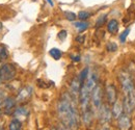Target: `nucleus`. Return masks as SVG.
Wrapping results in <instances>:
<instances>
[{"label":"nucleus","mask_w":135,"mask_h":130,"mask_svg":"<svg viewBox=\"0 0 135 130\" xmlns=\"http://www.w3.org/2000/svg\"><path fill=\"white\" fill-rule=\"evenodd\" d=\"M106 49L109 51V52H114L118 50V45L114 43V42H108L107 45H106Z\"/></svg>","instance_id":"obj_21"},{"label":"nucleus","mask_w":135,"mask_h":130,"mask_svg":"<svg viewBox=\"0 0 135 130\" xmlns=\"http://www.w3.org/2000/svg\"><path fill=\"white\" fill-rule=\"evenodd\" d=\"M0 130H4V129H3V128H2V127H0Z\"/></svg>","instance_id":"obj_32"},{"label":"nucleus","mask_w":135,"mask_h":130,"mask_svg":"<svg viewBox=\"0 0 135 130\" xmlns=\"http://www.w3.org/2000/svg\"><path fill=\"white\" fill-rule=\"evenodd\" d=\"M74 27L79 31V32H83L88 28V23L85 21H79V22H75L74 23Z\"/></svg>","instance_id":"obj_14"},{"label":"nucleus","mask_w":135,"mask_h":130,"mask_svg":"<svg viewBox=\"0 0 135 130\" xmlns=\"http://www.w3.org/2000/svg\"><path fill=\"white\" fill-rule=\"evenodd\" d=\"M51 130H58V129H57V128H52Z\"/></svg>","instance_id":"obj_31"},{"label":"nucleus","mask_w":135,"mask_h":130,"mask_svg":"<svg viewBox=\"0 0 135 130\" xmlns=\"http://www.w3.org/2000/svg\"><path fill=\"white\" fill-rule=\"evenodd\" d=\"M102 99H103V90L101 85L97 84L90 95V106L93 107L94 112H98L99 108L101 107V105L103 104Z\"/></svg>","instance_id":"obj_4"},{"label":"nucleus","mask_w":135,"mask_h":130,"mask_svg":"<svg viewBox=\"0 0 135 130\" xmlns=\"http://www.w3.org/2000/svg\"><path fill=\"white\" fill-rule=\"evenodd\" d=\"M125 113L124 110V105L120 101H117L114 104H112V108H111V114H112V118L117 119L118 120V118L122 115V114Z\"/></svg>","instance_id":"obj_11"},{"label":"nucleus","mask_w":135,"mask_h":130,"mask_svg":"<svg viewBox=\"0 0 135 130\" xmlns=\"http://www.w3.org/2000/svg\"><path fill=\"white\" fill-rule=\"evenodd\" d=\"M99 130H110V129H109V127H108L106 124H103V127H102L101 129H99Z\"/></svg>","instance_id":"obj_27"},{"label":"nucleus","mask_w":135,"mask_h":130,"mask_svg":"<svg viewBox=\"0 0 135 130\" xmlns=\"http://www.w3.org/2000/svg\"><path fill=\"white\" fill-rule=\"evenodd\" d=\"M130 28H127V29H125L123 32L120 33V35H119V41H120V43H125L126 42V40H127V36L129 35V32H130Z\"/></svg>","instance_id":"obj_20"},{"label":"nucleus","mask_w":135,"mask_h":130,"mask_svg":"<svg viewBox=\"0 0 135 130\" xmlns=\"http://www.w3.org/2000/svg\"><path fill=\"white\" fill-rule=\"evenodd\" d=\"M0 82H1V80H0Z\"/></svg>","instance_id":"obj_34"},{"label":"nucleus","mask_w":135,"mask_h":130,"mask_svg":"<svg viewBox=\"0 0 135 130\" xmlns=\"http://www.w3.org/2000/svg\"><path fill=\"white\" fill-rule=\"evenodd\" d=\"M65 16H66V18H67L68 20H70V21H74V20L77 18V16H76L74 13H72V12H66V13H65Z\"/></svg>","instance_id":"obj_22"},{"label":"nucleus","mask_w":135,"mask_h":130,"mask_svg":"<svg viewBox=\"0 0 135 130\" xmlns=\"http://www.w3.org/2000/svg\"><path fill=\"white\" fill-rule=\"evenodd\" d=\"M4 99H5V97H4V95H3L2 93H0V104H2V103H3Z\"/></svg>","instance_id":"obj_26"},{"label":"nucleus","mask_w":135,"mask_h":130,"mask_svg":"<svg viewBox=\"0 0 135 130\" xmlns=\"http://www.w3.org/2000/svg\"><path fill=\"white\" fill-rule=\"evenodd\" d=\"M106 20H107V16L106 15H102L98 18L97 22H96V27H101L103 26L105 23H106Z\"/></svg>","instance_id":"obj_19"},{"label":"nucleus","mask_w":135,"mask_h":130,"mask_svg":"<svg viewBox=\"0 0 135 130\" xmlns=\"http://www.w3.org/2000/svg\"><path fill=\"white\" fill-rule=\"evenodd\" d=\"M8 129L9 130H22V122L19 121L18 119H15V118H14V119L9 122Z\"/></svg>","instance_id":"obj_13"},{"label":"nucleus","mask_w":135,"mask_h":130,"mask_svg":"<svg viewBox=\"0 0 135 130\" xmlns=\"http://www.w3.org/2000/svg\"><path fill=\"white\" fill-rule=\"evenodd\" d=\"M17 70L13 64H3L0 67V80L9 81L16 77Z\"/></svg>","instance_id":"obj_3"},{"label":"nucleus","mask_w":135,"mask_h":130,"mask_svg":"<svg viewBox=\"0 0 135 130\" xmlns=\"http://www.w3.org/2000/svg\"><path fill=\"white\" fill-rule=\"evenodd\" d=\"M16 104H17V101H16V98H12V97H7L4 99L3 103L1 104L2 105V109H3V114H13L15 109H16Z\"/></svg>","instance_id":"obj_8"},{"label":"nucleus","mask_w":135,"mask_h":130,"mask_svg":"<svg viewBox=\"0 0 135 130\" xmlns=\"http://www.w3.org/2000/svg\"><path fill=\"white\" fill-rule=\"evenodd\" d=\"M77 17H78V19L80 21H86L90 17V14L88 12H86V11H81V12H79V14H78Z\"/></svg>","instance_id":"obj_18"},{"label":"nucleus","mask_w":135,"mask_h":130,"mask_svg":"<svg viewBox=\"0 0 135 130\" xmlns=\"http://www.w3.org/2000/svg\"><path fill=\"white\" fill-rule=\"evenodd\" d=\"M105 94H106V99H107V103L108 104H114L118 101V90L115 87V85L109 83L106 85L105 89Z\"/></svg>","instance_id":"obj_7"},{"label":"nucleus","mask_w":135,"mask_h":130,"mask_svg":"<svg viewBox=\"0 0 135 130\" xmlns=\"http://www.w3.org/2000/svg\"><path fill=\"white\" fill-rule=\"evenodd\" d=\"M83 40H84V36H82V38H81V36H78V38H77V41H78L79 43H82Z\"/></svg>","instance_id":"obj_28"},{"label":"nucleus","mask_w":135,"mask_h":130,"mask_svg":"<svg viewBox=\"0 0 135 130\" xmlns=\"http://www.w3.org/2000/svg\"><path fill=\"white\" fill-rule=\"evenodd\" d=\"M72 61L74 62H80V55H72Z\"/></svg>","instance_id":"obj_24"},{"label":"nucleus","mask_w":135,"mask_h":130,"mask_svg":"<svg viewBox=\"0 0 135 130\" xmlns=\"http://www.w3.org/2000/svg\"><path fill=\"white\" fill-rule=\"evenodd\" d=\"M88 74H89V69H88V68H84V69L79 73L78 78H79V80H80V82H81V84H83V83L85 82V80L87 79Z\"/></svg>","instance_id":"obj_16"},{"label":"nucleus","mask_w":135,"mask_h":130,"mask_svg":"<svg viewBox=\"0 0 135 130\" xmlns=\"http://www.w3.org/2000/svg\"><path fill=\"white\" fill-rule=\"evenodd\" d=\"M118 80L120 83L123 93H124V110L126 114H132L135 110V84L131 75L122 71L118 75Z\"/></svg>","instance_id":"obj_2"},{"label":"nucleus","mask_w":135,"mask_h":130,"mask_svg":"<svg viewBox=\"0 0 135 130\" xmlns=\"http://www.w3.org/2000/svg\"><path fill=\"white\" fill-rule=\"evenodd\" d=\"M46 1L48 2V4H49L50 6H53V5H54V2H53L52 0H46Z\"/></svg>","instance_id":"obj_29"},{"label":"nucleus","mask_w":135,"mask_h":130,"mask_svg":"<svg viewBox=\"0 0 135 130\" xmlns=\"http://www.w3.org/2000/svg\"><path fill=\"white\" fill-rule=\"evenodd\" d=\"M49 54H50L51 57L53 59H55V61H59L61 58V56H62V52L58 48H52L49 51Z\"/></svg>","instance_id":"obj_15"},{"label":"nucleus","mask_w":135,"mask_h":130,"mask_svg":"<svg viewBox=\"0 0 135 130\" xmlns=\"http://www.w3.org/2000/svg\"><path fill=\"white\" fill-rule=\"evenodd\" d=\"M107 30L111 34H115L118 31V22L115 19H111L107 23Z\"/></svg>","instance_id":"obj_12"},{"label":"nucleus","mask_w":135,"mask_h":130,"mask_svg":"<svg viewBox=\"0 0 135 130\" xmlns=\"http://www.w3.org/2000/svg\"><path fill=\"white\" fill-rule=\"evenodd\" d=\"M59 130H72L71 128H69V127H67L66 125H64L62 123L60 124V128H59Z\"/></svg>","instance_id":"obj_25"},{"label":"nucleus","mask_w":135,"mask_h":130,"mask_svg":"<svg viewBox=\"0 0 135 130\" xmlns=\"http://www.w3.org/2000/svg\"><path fill=\"white\" fill-rule=\"evenodd\" d=\"M33 94V89L30 86V85H26V86H23L19 92H18V95L16 97V101L17 103H25V102H28L30 100V98Z\"/></svg>","instance_id":"obj_6"},{"label":"nucleus","mask_w":135,"mask_h":130,"mask_svg":"<svg viewBox=\"0 0 135 130\" xmlns=\"http://www.w3.org/2000/svg\"><path fill=\"white\" fill-rule=\"evenodd\" d=\"M2 113H3V109H2V105L0 104V114H2Z\"/></svg>","instance_id":"obj_30"},{"label":"nucleus","mask_w":135,"mask_h":130,"mask_svg":"<svg viewBox=\"0 0 135 130\" xmlns=\"http://www.w3.org/2000/svg\"><path fill=\"white\" fill-rule=\"evenodd\" d=\"M8 57V51L5 46L0 45V61H5Z\"/></svg>","instance_id":"obj_17"},{"label":"nucleus","mask_w":135,"mask_h":130,"mask_svg":"<svg viewBox=\"0 0 135 130\" xmlns=\"http://www.w3.org/2000/svg\"><path fill=\"white\" fill-rule=\"evenodd\" d=\"M13 115H14L15 119H18L19 121L23 122V121H25V120L28 118V115H29V110H28L26 107H24V106H20V107H17V108L15 109Z\"/></svg>","instance_id":"obj_10"},{"label":"nucleus","mask_w":135,"mask_h":130,"mask_svg":"<svg viewBox=\"0 0 135 130\" xmlns=\"http://www.w3.org/2000/svg\"><path fill=\"white\" fill-rule=\"evenodd\" d=\"M57 36H58V39H59L60 41H64V40L67 38V31H66V30H60Z\"/></svg>","instance_id":"obj_23"},{"label":"nucleus","mask_w":135,"mask_h":130,"mask_svg":"<svg viewBox=\"0 0 135 130\" xmlns=\"http://www.w3.org/2000/svg\"><path fill=\"white\" fill-rule=\"evenodd\" d=\"M57 114L64 125L76 130L79 127L80 117L78 114L76 100L69 93H64L57 103Z\"/></svg>","instance_id":"obj_1"},{"label":"nucleus","mask_w":135,"mask_h":130,"mask_svg":"<svg viewBox=\"0 0 135 130\" xmlns=\"http://www.w3.org/2000/svg\"><path fill=\"white\" fill-rule=\"evenodd\" d=\"M0 67H1V61H0Z\"/></svg>","instance_id":"obj_33"},{"label":"nucleus","mask_w":135,"mask_h":130,"mask_svg":"<svg viewBox=\"0 0 135 130\" xmlns=\"http://www.w3.org/2000/svg\"><path fill=\"white\" fill-rule=\"evenodd\" d=\"M97 113H98L99 121L102 124H108L112 119L111 108L109 107V104H102Z\"/></svg>","instance_id":"obj_5"},{"label":"nucleus","mask_w":135,"mask_h":130,"mask_svg":"<svg viewBox=\"0 0 135 130\" xmlns=\"http://www.w3.org/2000/svg\"><path fill=\"white\" fill-rule=\"evenodd\" d=\"M118 130H131V128H132V120H131L129 114L124 113L118 118Z\"/></svg>","instance_id":"obj_9"}]
</instances>
